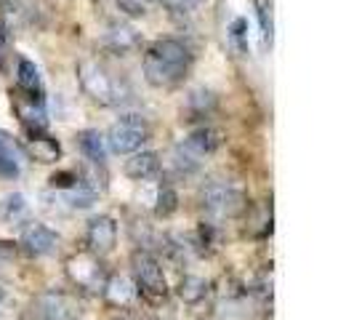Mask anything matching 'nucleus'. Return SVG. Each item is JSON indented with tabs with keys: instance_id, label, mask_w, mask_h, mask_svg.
<instances>
[{
	"instance_id": "obj_5",
	"label": "nucleus",
	"mask_w": 354,
	"mask_h": 320,
	"mask_svg": "<svg viewBox=\"0 0 354 320\" xmlns=\"http://www.w3.org/2000/svg\"><path fill=\"white\" fill-rule=\"evenodd\" d=\"M243 190L227 179H213L200 190V206L211 219H232L243 208Z\"/></svg>"
},
{
	"instance_id": "obj_13",
	"label": "nucleus",
	"mask_w": 354,
	"mask_h": 320,
	"mask_svg": "<svg viewBox=\"0 0 354 320\" xmlns=\"http://www.w3.org/2000/svg\"><path fill=\"white\" fill-rule=\"evenodd\" d=\"M75 139H77L80 152H83V155H86L96 168H104L106 152H109V150H106L104 134H102V131H96V128H86V131H80Z\"/></svg>"
},
{
	"instance_id": "obj_7",
	"label": "nucleus",
	"mask_w": 354,
	"mask_h": 320,
	"mask_svg": "<svg viewBox=\"0 0 354 320\" xmlns=\"http://www.w3.org/2000/svg\"><path fill=\"white\" fill-rule=\"evenodd\" d=\"M86 243L93 256H106L118 246V222L106 213L91 216L88 227H86Z\"/></svg>"
},
{
	"instance_id": "obj_21",
	"label": "nucleus",
	"mask_w": 354,
	"mask_h": 320,
	"mask_svg": "<svg viewBox=\"0 0 354 320\" xmlns=\"http://www.w3.org/2000/svg\"><path fill=\"white\" fill-rule=\"evenodd\" d=\"M152 3H160L171 14H189V11H195L197 6H200V0H152Z\"/></svg>"
},
{
	"instance_id": "obj_2",
	"label": "nucleus",
	"mask_w": 354,
	"mask_h": 320,
	"mask_svg": "<svg viewBox=\"0 0 354 320\" xmlns=\"http://www.w3.org/2000/svg\"><path fill=\"white\" fill-rule=\"evenodd\" d=\"M77 80L91 96V102L102 107H118L128 102V96H131L128 83L99 59H83L77 64Z\"/></svg>"
},
{
	"instance_id": "obj_3",
	"label": "nucleus",
	"mask_w": 354,
	"mask_h": 320,
	"mask_svg": "<svg viewBox=\"0 0 354 320\" xmlns=\"http://www.w3.org/2000/svg\"><path fill=\"white\" fill-rule=\"evenodd\" d=\"M221 147V131H216L211 125H200L195 131H189L181 142L174 147V168L181 177H189V174H197L203 160L213 155L216 150Z\"/></svg>"
},
{
	"instance_id": "obj_18",
	"label": "nucleus",
	"mask_w": 354,
	"mask_h": 320,
	"mask_svg": "<svg viewBox=\"0 0 354 320\" xmlns=\"http://www.w3.org/2000/svg\"><path fill=\"white\" fill-rule=\"evenodd\" d=\"M106 296L115 304H128L136 296V285L131 283L128 278H112V281L106 283Z\"/></svg>"
},
{
	"instance_id": "obj_19",
	"label": "nucleus",
	"mask_w": 354,
	"mask_h": 320,
	"mask_svg": "<svg viewBox=\"0 0 354 320\" xmlns=\"http://www.w3.org/2000/svg\"><path fill=\"white\" fill-rule=\"evenodd\" d=\"M0 158H8V160H14V163H21V160L27 158V152L21 150V144H19L11 134L0 131Z\"/></svg>"
},
{
	"instance_id": "obj_17",
	"label": "nucleus",
	"mask_w": 354,
	"mask_h": 320,
	"mask_svg": "<svg viewBox=\"0 0 354 320\" xmlns=\"http://www.w3.org/2000/svg\"><path fill=\"white\" fill-rule=\"evenodd\" d=\"M30 152L35 155V160L40 163H56L59 160V142L51 139L48 134H40V136H30Z\"/></svg>"
},
{
	"instance_id": "obj_8",
	"label": "nucleus",
	"mask_w": 354,
	"mask_h": 320,
	"mask_svg": "<svg viewBox=\"0 0 354 320\" xmlns=\"http://www.w3.org/2000/svg\"><path fill=\"white\" fill-rule=\"evenodd\" d=\"M19 246L24 254H30V256H48L56 251L59 246V235L51 230V227H46L43 222H27L24 227H21V235H19Z\"/></svg>"
},
{
	"instance_id": "obj_4",
	"label": "nucleus",
	"mask_w": 354,
	"mask_h": 320,
	"mask_svg": "<svg viewBox=\"0 0 354 320\" xmlns=\"http://www.w3.org/2000/svg\"><path fill=\"white\" fill-rule=\"evenodd\" d=\"M152 136V125L139 112H123L115 123L109 125L104 142L106 150H112L115 155H133L139 152L144 144Z\"/></svg>"
},
{
	"instance_id": "obj_20",
	"label": "nucleus",
	"mask_w": 354,
	"mask_h": 320,
	"mask_svg": "<svg viewBox=\"0 0 354 320\" xmlns=\"http://www.w3.org/2000/svg\"><path fill=\"white\" fill-rule=\"evenodd\" d=\"M176 193L171 190V187H160L158 190V206H155V211L160 213V216H168V213H174L176 211Z\"/></svg>"
},
{
	"instance_id": "obj_22",
	"label": "nucleus",
	"mask_w": 354,
	"mask_h": 320,
	"mask_svg": "<svg viewBox=\"0 0 354 320\" xmlns=\"http://www.w3.org/2000/svg\"><path fill=\"white\" fill-rule=\"evenodd\" d=\"M232 40H234V43H237V48H240V51H245V48H248V40H245V33H248V21H245V19H234V21H232Z\"/></svg>"
},
{
	"instance_id": "obj_14",
	"label": "nucleus",
	"mask_w": 354,
	"mask_h": 320,
	"mask_svg": "<svg viewBox=\"0 0 354 320\" xmlns=\"http://www.w3.org/2000/svg\"><path fill=\"white\" fill-rule=\"evenodd\" d=\"M17 109H19V118H21V123H24V128H27L30 136L46 134V128H48L46 107L32 105V102H24V105H17Z\"/></svg>"
},
{
	"instance_id": "obj_11",
	"label": "nucleus",
	"mask_w": 354,
	"mask_h": 320,
	"mask_svg": "<svg viewBox=\"0 0 354 320\" xmlns=\"http://www.w3.org/2000/svg\"><path fill=\"white\" fill-rule=\"evenodd\" d=\"M37 320H77L75 304L64 294H43L35 302Z\"/></svg>"
},
{
	"instance_id": "obj_23",
	"label": "nucleus",
	"mask_w": 354,
	"mask_h": 320,
	"mask_svg": "<svg viewBox=\"0 0 354 320\" xmlns=\"http://www.w3.org/2000/svg\"><path fill=\"white\" fill-rule=\"evenodd\" d=\"M118 6L125 8V14H128V17H144L142 0H118Z\"/></svg>"
},
{
	"instance_id": "obj_12",
	"label": "nucleus",
	"mask_w": 354,
	"mask_h": 320,
	"mask_svg": "<svg viewBox=\"0 0 354 320\" xmlns=\"http://www.w3.org/2000/svg\"><path fill=\"white\" fill-rule=\"evenodd\" d=\"M123 171L125 177L133 179V181H149L160 174V155L152 150H139L125 160Z\"/></svg>"
},
{
	"instance_id": "obj_6",
	"label": "nucleus",
	"mask_w": 354,
	"mask_h": 320,
	"mask_svg": "<svg viewBox=\"0 0 354 320\" xmlns=\"http://www.w3.org/2000/svg\"><path fill=\"white\" fill-rule=\"evenodd\" d=\"M131 265H133V278H136L139 291H144V294L152 296V299L165 296V291H168L165 272H162V267H160V262L152 256V254L136 251L133 259H131Z\"/></svg>"
},
{
	"instance_id": "obj_9",
	"label": "nucleus",
	"mask_w": 354,
	"mask_h": 320,
	"mask_svg": "<svg viewBox=\"0 0 354 320\" xmlns=\"http://www.w3.org/2000/svg\"><path fill=\"white\" fill-rule=\"evenodd\" d=\"M17 83L21 94L27 96V102L32 105H46V89H43V78H40V70L35 67V62H30L27 56H21L17 64Z\"/></svg>"
},
{
	"instance_id": "obj_1",
	"label": "nucleus",
	"mask_w": 354,
	"mask_h": 320,
	"mask_svg": "<svg viewBox=\"0 0 354 320\" xmlns=\"http://www.w3.org/2000/svg\"><path fill=\"white\" fill-rule=\"evenodd\" d=\"M192 62L195 56L184 40L160 37L144 51V78L155 89H174L189 75Z\"/></svg>"
},
{
	"instance_id": "obj_10",
	"label": "nucleus",
	"mask_w": 354,
	"mask_h": 320,
	"mask_svg": "<svg viewBox=\"0 0 354 320\" xmlns=\"http://www.w3.org/2000/svg\"><path fill=\"white\" fill-rule=\"evenodd\" d=\"M102 46L112 53H131L142 46V35L123 21H112L102 35Z\"/></svg>"
},
{
	"instance_id": "obj_24",
	"label": "nucleus",
	"mask_w": 354,
	"mask_h": 320,
	"mask_svg": "<svg viewBox=\"0 0 354 320\" xmlns=\"http://www.w3.org/2000/svg\"><path fill=\"white\" fill-rule=\"evenodd\" d=\"M0 174H3V177H17L19 163H14V160H8V158H0Z\"/></svg>"
},
{
	"instance_id": "obj_15",
	"label": "nucleus",
	"mask_w": 354,
	"mask_h": 320,
	"mask_svg": "<svg viewBox=\"0 0 354 320\" xmlns=\"http://www.w3.org/2000/svg\"><path fill=\"white\" fill-rule=\"evenodd\" d=\"M27 213H30V206H27V197L21 195V193H8L0 200V219L8 222V224L24 222Z\"/></svg>"
},
{
	"instance_id": "obj_16",
	"label": "nucleus",
	"mask_w": 354,
	"mask_h": 320,
	"mask_svg": "<svg viewBox=\"0 0 354 320\" xmlns=\"http://www.w3.org/2000/svg\"><path fill=\"white\" fill-rule=\"evenodd\" d=\"M213 109H216V94L208 89H197L187 96V115L192 121H200V118H208Z\"/></svg>"
},
{
	"instance_id": "obj_25",
	"label": "nucleus",
	"mask_w": 354,
	"mask_h": 320,
	"mask_svg": "<svg viewBox=\"0 0 354 320\" xmlns=\"http://www.w3.org/2000/svg\"><path fill=\"white\" fill-rule=\"evenodd\" d=\"M8 33H11V27H8V21L0 17V46H6L8 43Z\"/></svg>"
}]
</instances>
